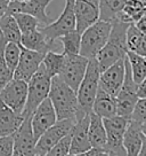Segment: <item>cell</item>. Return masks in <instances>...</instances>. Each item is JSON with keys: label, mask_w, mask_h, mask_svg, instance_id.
<instances>
[{"label": "cell", "mask_w": 146, "mask_h": 156, "mask_svg": "<svg viewBox=\"0 0 146 156\" xmlns=\"http://www.w3.org/2000/svg\"><path fill=\"white\" fill-rule=\"evenodd\" d=\"M129 24L131 23H127L121 20L112 21V28L106 44L103 46V48L98 52L95 58L99 66L101 73L113 63L118 62L119 60L124 58L128 52L127 29Z\"/></svg>", "instance_id": "obj_1"}, {"label": "cell", "mask_w": 146, "mask_h": 156, "mask_svg": "<svg viewBox=\"0 0 146 156\" xmlns=\"http://www.w3.org/2000/svg\"><path fill=\"white\" fill-rule=\"evenodd\" d=\"M48 98L55 109L57 119H75L78 112L77 92L70 87L59 76L51 77Z\"/></svg>", "instance_id": "obj_2"}, {"label": "cell", "mask_w": 146, "mask_h": 156, "mask_svg": "<svg viewBox=\"0 0 146 156\" xmlns=\"http://www.w3.org/2000/svg\"><path fill=\"white\" fill-rule=\"evenodd\" d=\"M99 76H101V69L96 58H89L85 76L77 90L78 112L75 121L93 112V103L98 90Z\"/></svg>", "instance_id": "obj_3"}, {"label": "cell", "mask_w": 146, "mask_h": 156, "mask_svg": "<svg viewBox=\"0 0 146 156\" xmlns=\"http://www.w3.org/2000/svg\"><path fill=\"white\" fill-rule=\"evenodd\" d=\"M112 28V22L105 20H97L81 32L80 55L87 58H96L97 53L106 44Z\"/></svg>", "instance_id": "obj_4"}, {"label": "cell", "mask_w": 146, "mask_h": 156, "mask_svg": "<svg viewBox=\"0 0 146 156\" xmlns=\"http://www.w3.org/2000/svg\"><path fill=\"white\" fill-rule=\"evenodd\" d=\"M51 77L45 70L42 63L28 82V98L23 116H31L35 108L48 98Z\"/></svg>", "instance_id": "obj_5"}, {"label": "cell", "mask_w": 146, "mask_h": 156, "mask_svg": "<svg viewBox=\"0 0 146 156\" xmlns=\"http://www.w3.org/2000/svg\"><path fill=\"white\" fill-rule=\"evenodd\" d=\"M129 121H130L129 117L120 116V115L103 118L104 127L106 131V145L104 151L114 153V154H126L122 141Z\"/></svg>", "instance_id": "obj_6"}, {"label": "cell", "mask_w": 146, "mask_h": 156, "mask_svg": "<svg viewBox=\"0 0 146 156\" xmlns=\"http://www.w3.org/2000/svg\"><path fill=\"white\" fill-rule=\"evenodd\" d=\"M49 43L55 44V40L70 31L75 30V13H74V0H65V6L58 19L49 24L40 28Z\"/></svg>", "instance_id": "obj_7"}, {"label": "cell", "mask_w": 146, "mask_h": 156, "mask_svg": "<svg viewBox=\"0 0 146 156\" xmlns=\"http://www.w3.org/2000/svg\"><path fill=\"white\" fill-rule=\"evenodd\" d=\"M138 97H137V84L134 82L129 68L128 60L124 56V79L121 88L115 97L117 101V115L126 116L130 118L134 107L136 105Z\"/></svg>", "instance_id": "obj_8"}, {"label": "cell", "mask_w": 146, "mask_h": 156, "mask_svg": "<svg viewBox=\"0 0 146 156\" xmlns=\"http://www.w3.org/2000/svg\"><path fill=\"white\" fill-rule=\"evenodd\" d=\"M75 124L74 118L57 119L55 124L47 129L35 141V155L45 156L46 153L57 142L72 131Z\"/></svg>", "instance_id": "obj_9"}, {"label": "cell", "mask_w": 146, "mask_h": 156, "mask_svg": "<svg viewBox=\"0 0 146 156\" xmlns=\"http://www.w3.org/2000/svg\"><path fill=\"white\" fill-rule=\"evenodd\" d=\"M89 58L80 54H64V61L58 76L75 92L82 80Z\"/></svg>", "instance_id": "obj_10"}, {"label": "cell", "mask_w": 146, "mask_h": 156, "mask_svg": "<svg viewBox=\"0 0 146 156\" xmlns=\"http://www.w3.org/2000/svg\"><path fill=\"white\" fill-rule=\"evenodd\" d=\"M28 98V83L21 79L12 78L0 90V101L13 109L15 112L23 114Z\"/></svg>", "instance_id": "obj_11"}, {"label": "cell", "mask_w": 146, "mask_h": 156, "mask_svg": "<svg viewBox=\"0 0 146 156\" xmlns=\"http://www.w3.org/2000/svg\"><path fill=\"white\" fill-rule=\"evenodd\" d=\"M13 156H35V139L31 129V116L24 117L21 126L13 134Z\"/></svg>", "instance_id": "obj_12"}, {"label": "cell", "mask_w": 146, "mask_h": 156, "mask_svg": "<svg viewBox=\"0 0 146 156\" xmlns=\"http://www.w3.org/2000/svg\"><path fill=\"white\" fill-rule=\"evenodd\" d=\"M54 0H28V1H20V0H12L6 13L14 14V13H26L32 15L33 17L39 21L40 24L47 25L53 20L47 14V7Z\"/></svg>", "instance_id": "obj_13"}, {"label": "cell", "mask_w": 146, "mask_h": 156, "mask_svg": "<svg viewBox=\"0 0 146 156\" xmlns=\"http://www.w3.org/2000/svg\"><path fill=\"white\" fill-rule=\"evenodd\" d=\"M57 121V116L49 98L45 99L31 115V129L37 140L47 129Z\"/></svg>", "instance_id": "obj_14"}, {"label": "cell", "mask_w": 146, "mask_h": 156, "mask_svg": "<svg viewBox=\"0 0 146 156\" xmlns=\"http://www.w3.org/2000/svg\"><path fill=\"white\" fill-rule=\"evenodd\" d=\"M44 56V53L31 51V49L24 48L21 46L20 60L13 73V78L21 79L28 83L30 78L33 76V73L40 67Z\"/></svg>", "instance_id": "obj_15"}, {"label": "cell", "mask_w": 146, "mask_h": 156, "mask_svg": "<svg viewBox=\"0 0 146 156\" xmlns=\"http://www.w3.org/2000/svg\"><path fill=\"white\" fill-rule=\"evenodd\" d=\"M124 79V58L119 60L103 70L99 76L98 86L112 97H117Z\"/></svg>", "instance_id": "obj_16"}, {"label": "cell", "mask_w": 146, "mask_h": 156, "mask_svg": "<svg viewBox=\"0 0 146 156\" xmlns=\"http://www.w3.org/2000/svg\"><path fill=\"white\" fill-rule=\"evenodd\" d=\"M75 30L82 32L99 20V0H74Z\"/></svg>", "instance_id": "obj_17"}, {"label": "cell", "mask_w": 146, "mask_h": 156, "mask_svg": "<svg viewBox=\"0 0 146 156\" xmlns=\"http://www.w3.org/2000/svg\"><path fill=\"white\" fill-rule=\"evenodd\" d=\"M89 117H90V114H88L86 116H83L82 118L75 121V124L71 131L70 153L78 154V153H85V151L91 149L90 142L88 139Z\"/></svg>", "instance_id": "obj_18"}, {"label": "cell", "mask_w": 146, "mask_h": 156, "mask_svg": "<svg viewBox=\"0 0 146 156\" xmlns=\"http://www.w3.org/2000/svg\"><path fill=\"white\" fill-rule=\"evenodd\" d=\"M23 121V114L15 112L2 101H0V136H13Z\"/></svg>", "instance_id": "obj_19"}, {"label": "cell", "mask_w": 146, "mask_h": 156, "mask_svg": "<svg viewBox=\"0 0 146 156\" xmlns=\"http://www.w3.org/2000/svg\"><path fill=\"white\" fill-rule=\"evenodd\" d=\"M143 141V133L141 130V123L130 119L123 136V148L126 156H138Z\"/></svg>", "instance_id": "obj_20"}, {"label": "cell", "mask_w": 146, "mask_h": 156, "mask_svg": "<svg viewBox=\"0 0 146 156\" xmlns=\"http://www.w3.org/2000/svg\"><path fill=\"white\" fill-rule=\"evenodd\" d=\"M88 139L91 148L104 151L106 145V131L104 127L103 118L91 112L88 125Z\"/></svg>", "instance_id": "obj_21"}, {"label": "cell", "mask_w": 146, "mask_h": 156, "mask_svg": "<svg viewBox=\"0 0 146 156\" xmlns=\"http://www.w3.org/2000/svg\"><path fill=\"white\" fill-rule=\"evenodd\" d=\"M93 112L102 118H108L117 115L115 97L110 95L98 86L96 97L93 103Z\"/></svg>", "instance_id": "obj_22"}, {"label": "cell", "mask_w": 146, "mask_h": 156, "mask_svg": "<svg viewBox=\"0 0 146 156\" xmlns=\"http://www.w3.org/2000/svg\"><path fill=\"white\" fill-rule=\"evenodd\" d=\"M20 45L24 48L46 54L48 51H53V47L55 44L49 43L39 28V29L34 30L32 32L22 34Z\"/></svg>", "instance_id": "obj_23"}, {"label": "cell", "mask_w": 146, "mask_h": 156, "mask_svg": "<svg viewBox=\"0 0 146 156\" xmlns=\"http://www.w3.org/2000/svg\"><path fill=\"white\" fill-rule=\"evenodd\" d=\"M0 36L7 43H21L22 32L12 14L6 13L0 17Z\"/></svg>", "instance_id": "obj_24"}, {"label": "cell", "mask_w": 146, "mask_h": 156, "mask_svg": "<svg viewBox=\"0 0 146 156\" xmlns=\"http://www.w3.org/2000/svg\"><path fill=\"white\" fill-rule=\"evenodd\" d=\"M127 47L128 51L146 58V34L131 23L127 29Z\"/></svg>", "instance_id": "obj_25"}, {"label": "cell", "mask_w": 146, "mask_h": 156, "mask_svg": "<svg viewBox=\"0 0 146 156\" xmlns=\"http://www.w3.org/2000/svg\"><path fill=\"white\" fill-rule=\"evenodd\" d=\"M146 13V7L139 0H128L115 20H121L127 23H136Z\"/></svg>", "instance_id": "obj_26"}, {"label": "cell", "mask_w": 146, "mask_h": 156, "mask_svg": "<svg viewBox=\"0 0 146 156\" xmlns=\"http://www.w3.org/2000/svg\"><path fill=\"white\" fill-rule=\"evenodd\" d=\"M126 58L129 63L130 73H131L132 79L136 84L141 83L146 77V58L143 55L128 51Z\"/></svg>", "instance_id": "obj_27"}, {"label": "cell", "mask_w": 146, "mask_h": 156, "mask_svg": "<svg viewBox=\"0 0 146 156\" xmlns=\"http://www.w3.org/2000/svg\"><path fill=\"white\" fill-rule=\"evenodd\" d=\"M128 0H99V19L112 22Z\"/></svg>", "instance_id": "obj_28"}, {"label": "cell", "mask_w": 146, "mask_h": 156, "mask_svg": "<svg viewBox=\"0 0 146 156\" xmlns=\"http://www.w3.org/2000/svg\"><path fill=\"white\" fill-rule=\"evenodd\" d=\"M63 61L64 53H56L54 51H48L45 54L41 63L49 76L54 77V76H58L62 66H63Z\"/></svg>", "instance_id": "obj_29"}, {"label": "cell", "mask_w": 146, "mask_h": 156, "mask_svg": "<svg viewBox=\"0 0 146 156\" xmlns=\"http://www.w3.org/2000/svg\"><path fill=\"white\" fill-rule=\"evenodd\" d=\"M59 41L62 43L64 54H79L81 46V32L78 30L70 31L64 36L59 37Z\"/></svg>", "instance_id": "obj_30"}, {"label": "cell", "mask_w": 146, "mask_h": 156, "mask_svg": "<svg viewBox=\"0 0 146 156\" xmlns=\"http://www.w3.org/2000/svg\"><path fill=\"white\" fill-rule=\"evenodd\" d=\"M12 15L16 20V23L18 25L22 34H29V32H32L34 30L39 29V21L35 17H33L32 15L26 14V13H14Z\"/></svg>", "instance_id": "obj_31"}, {"label": "cell", "mask_w": 146, "mask_h": 156, "mask_svg": "<svg viewBox=\"0 0 146 156\" xmlns=\"http://www.w3.org/2000/svg\"><path fill=\"white\" fill-rule=\"evenodd\" d=\"M21 55V45L16 43H6L4 48V58L6 64L10 69L12 73H14L16 66L18 63Z\"/></svg>", "instance_id": "obj_32"}, {"label": "cell", "mask_w": 146, "mask_h": 156, "mask_svg": "<svg viewBox=\"0 0 146 156\" xmlns=\"http://www.w3.org/2000/svg\"><path fill=\"white\" fill-rule=\"evenodd\" d=\"M6 43L7 41L0 36V90L13 78V73L7 67L5 58H4V48H5Z\"/></svg>", "instance_id": "obj_33"}, {"label": "cell", "mask_w": 146, "mask_h": 156, "mask_svg": "<svg viewBox=\"0 0 146 156\" xmlns=\"http://www.w3.org/2000/svg\"><path fill=\"white\" fill-rule=\"evenodd\" d=\"M70 145H71V132L62 138L56 145H54L49 149L45 156H65L70 153Z\"/></svg>", "instance_id": "obj_34"}, {"label": "cell", "mask_w": 146, "mask_h": 156, "mask_svg": "<svg viewBox=\"0 0 146 156\" xmlns=\"http://www.w3.org/2000/svg\"><path fill=\"white\" fill-rule=\"evenodd\" d=\"M130 119L138 123L146 121V98H138L130 115Z\"/></svg>", "instance_id": "obj_35"}, {"label": "cell", "mask_w": 146, "mask_h": 156, "mask_svg": "<svg viewBox=\"0 0 146 156\" xmlns=\"http://www.w3.org/2000/svg\"><path fill=\"white\" fill-rule=\"evenodd\" d=\"M13 136H0V156H13Z\"/></svg>", "instance_id": "obj_36"}, {"label": "cell", "mask_w": 146, "mask_h": 156, "mask_svg": "<svg viewBox=\"0 0 146 156\" xmlns=\"http://www.w3.org/2000/svg\"><path fill=\"white\" fill-rule=\"evenodd\" d=\"M137 97L146 98V77L141 80V83L137 84Z\"/></svg>", "instance_id": "obj_37"}, {"label": "cell", "mask_w": 146, "mask_h": 156, "mask_svg": "<svg viewBox=\"0 0 146 156\" xmlns=\"http://www.w3.org/2000/svg\"><path fill=\"white\" fill-rule=\"evenodd\" d=\"M98 151H99V149H95V148H91L90 151H85V153H78V154L68 153V155H65V156H91V155H94V154L98 153Z\"/></svg>", "instance_id": "obj_38"}, {"label": "cell", "mask_w": 146, "mask_h": 156, "mask_svg": "<svg viewBox=\"0 0 146 156\" xmlns=\"http://www.w3.org/2000/svg\"><path fill=\"white\" fill-rule=\"evenodd\" d=\"M10 0H0V17L4 14H6V12L8 9Z\"/></svg>", "instance_id": "obj_39"}, {"label": "cell", "mask_w": 146, "mask_h": 156, "mask_svg": "<svg viewBox=\"0 0 146 156\" xmlns=\"http://www.w3.org/2000/svg\"><path fill=\"white\" fill-rule=\"evenodd\" d=\"M138 156H146V136H143V141H141V147L139 149Z\"/></svg>", "instance_id": "obj_40"}, {"label": "cell", "mask_w": 146, "mask_h": 156, "mask_svg": "<svg viewBox=\"0 0 146 156\" xmlns=\"http://www.w3.org/2000/svg\"><path fill=\"white\" fill-rule=\"evenodd\" d=\"M141 133H143V136H146V121L141 123Z\"/></svg>", "instance_id": "obj_41"}, {"label": "cell", "mask_w": 146, "mask_h": 156, "mask_svg": "<svg viewBox=\"0 0 146 156\" xmlns=\"http://www.w3.org/2000/svg\"><path fill=\"white\" fill-rule=\"evenodd\" d=\"M110 156H126V154H114V153H107Z\"/></svg>", "instance_id": "obj_42"}, {"label": "cell", "mask_w": 146, "mask_h": 156, "mask_svg": "<svg viewBox=\"0 0 146 156\" xmlns=\"http://www.w3.org/2000/svg\"><path fill=\"white\" fill-rule=\"evenodd\" d=\"M103 151H98V153H96V154H94V155L91 156H101V154H102Z\"/></svg>", "instance_id": "obj_43"}, {"label": "cell", "mask_w": 146, "mask_h": 156, "mask_svg": "<svg viewBox=\"0 0 146 156\" xmlns=\"http://www.w3.org/2000/svg\"><path fill=\"white\" fill-rule=\"evenodd\" d=\"M101 156H110V155H108V154H107L106 151H103L102 154H101Z\"/></svg>", "instance_id": "obj_44"}, {"label": "cell", "mask_w": 146, "mask_h": 156, "mask_svg": "<svg viewBox=\"0 0 146 156\" xmlns=\"http://www.w3.org/2000/svg\"><path fill=\"white\" fill-rule=\"evenodd\" d=\"M139 1H141V4H143V5H144L146 7V0H139Z\"/></svg>", "instance_id": "obj_45"}, {"label": "cell", "mask_w": 146, "mask_h": 156, "mask_svg": "<svg viewBox=\"0 0 146 156\" xmlns=\"http://www.w3.org/2000/svg\"><path fill=\"white\" fill-rule=\"evenodd\" d=\"M20 1H28V0H20Z\"/></svg>", "instance_id": "obj_46"}, {"label": "cell", "mask_w": 146, "mask_h": 156, "mask_svg": "<svg viewBox=\"0 0 146 156\" xmlns=\"http://www.w3.org/2000/svg\"><path fill=\"white\" fill-rule=\"evenodd\" d=\"M35 156H39V155H35Z\"/></svg>", "instance_id": "obj_47"}, {"label": "cell", "mask_w": 146, "mask_h": 156, "mask_svg": "<svg viewBox=\"0 0 146 156\" xmlns=\"http://www.w3.org/2000/svg\"><path fill=\"white\" fill-rule=\"evenodd\" d=\"M10 1H12V0H10Z\"/></svg>", "instance_id": "obj_48"}]
</instances>
